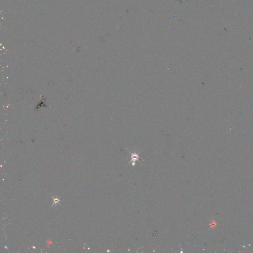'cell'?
<instances>
[{
	"label": "cell",
	"mask_w": 253,
	"mask_h": 253,
	"mask_svg": "<svg viewBox=\"0 0 253 253\" xmlns=\"http://www.w3.org/2000/svg\"><path fill=\"white\" fill-rule=\"evenodd\" d=\"M132 154V160L130 162L133 161L134 163H135L136 161L138 160L139 158V156H138V154L137 153H131Z\"/></svg>",
	"instance_id": "6da1fadb"
}]
</instances>
